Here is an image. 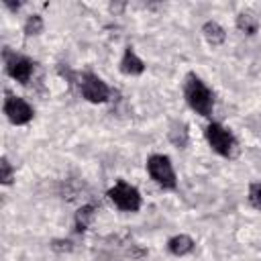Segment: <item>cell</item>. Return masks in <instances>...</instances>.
I'll return each instance as SVG.
<instances>
[{
  "mask_svg": "<svg viewBox=\"0 0 261 261\" xmlns=\"http://www.w3.org/2000/svg\"><path fill=\"white\" fill-rule=\"evenodd\" d=\"M147 171L151 175V179L163 188V190H175L177 186V177H175V169H173V163L167 155H161V153H155L147 159Z\"/></svg>",
  "mask_w": 261,
  "mask_h": 261,
  "instance_id": "obj_2",
  "label": "cell"
},
{
  "mask_svg": "<svg viewBox=\"0 0 261 261\" xmlns=\"http://www.w3.org/2000/svg\"><path fill=\"white\" fill-rule=\"evenodd\" d=\"M184 96L188 106L200 114V116H210L214 110V96L212 90L194 73H190L186 77V86H184Z\"/></svg>",
  "mask_w": 261,
  "mask_h": 261,
  "instance_id": "obj_1",
  "label": "cell"
},
{
  "mask_svg": "<svg viewBox=\"0 0 261 261\" xmlns=\"http://www.w3.org/2000/svg\"><path fill=\"white\" fill-rule=\"evenodd\" d=\"M4 114L12 124H27V122L33 120L35 110L24 98L8 94L6 100H4Z\"/></svg>",
  "mask_w": 261,
  "mask_h": 261,
  "instance_id": "obj_7",
  "label": "cell"
},
{
  "mask_svg": "<svg viewBox=\"0 0 261 261\" xmlns=\"http://www.w3.org/2000/svg\"><path fill=\"white\" fill-rule=\"evenodd\" d=\"M77 86H80L82 96L92 104H102V102H108V98H110L108 84L102 77H98L96 73H92V71H84L80 75Z\"/></svg>",
  "mask_w": 261,
  "mask_h": 261,
  "instance_id": "obj_6",
  "label": "cell"
},
{
  "mask_svg": "<svg viewBox=\"0 0 261 261\" xmlns=\"http://www.w3.org/2000/svg\"><path fill=\"white\" fill-rule=\"evenodd\" d=\"M194 245L196 243H194V239L190 234H175V237H171L167 241V251L171 255H175V257H184V255L194 251Z\"/></svg>",
  "mask_w": 261,
  "mask_h": 261,
  "instance_id": "obj_9",
  "label": "cell"
},
{
  "mask_svg": "<svg viewBox=\"0 0 261 261\" xmlns=\"http://www.w3.org/2000/svg\"><path fill=\"white\" fill-rule=\"evenodd\" d=\"M94 216H96V208H94L92 204L82 206V208L75 212V230H77V232L86 230V228L90 226V222L94 220Z\"/></svg>",
  "mask_w": 261,
  "mask_h": 261,
  "instance_id": "obj_11",
  "label": "cell"
},
{
  "mask_svg": "<svg viewBox=\"0 0 261 261\" xmlns=\"http://www.w3.org/2000/svg\"><path fill=\"white\" fill-rule=\"evenodd\" d=\"M43 18L39 14H31L27 20H24V33L31 37V35H39L43 31Z\"/></svg>",
  "mask_w": 261,
  "mask_h": 261,
  "instance_id": "obj_13",
  "label": "cell"
},
{
  "mask_svg": "<svg viewBox=\"0 0 261 261\" xmlns=\"http://www.w3.org/2000/svg\"><path fill=\"white\" fill-rule=\"evenodd\" d=\"M12 179H14V169H12L10 161L6 157H2L0 159V181L4 186H8V184H12Z\"/></svg>",
  "mask_w": 261,
  "mask_h": 261,
  "instance_id": "obj_14",
  "label": "cell"
},
{
  "mask_svg": "<svg viewBox=\"0 0 261 261\" xmlns=\"http://www.w3.org/2000/svg\"><path fill=\"white\" fill-rule=\"evenodd\" d=\"M204 137H206L210 149L214 153L222 155V157H230L237 149V141H234L232 133L228 128H224L222 124H218V122H210L204 130Z\"/></svg>",
  "mask_w": 261,
  "mask_h": 261,
  "instance_id": "obj_4",
  "label": "cell"
},
{
  "mask_svg": "<svg viewBox=\"0 0 261 261\" xmlns=\"http://www.w3.org/2000/svg\"><path fill=\"white\" fill-rule=\"evenodd\" d=\"M4 67H6V73L12 80H16L18 84H22V86L31 82L33 71H35L33 59H29L27 55L14 53L10 49H4Z\"/></svg>",
  "mask_w": 261,
  "mask_h": 261,
  "instance_id": "obj_5",
  "label": "cell"
},
{
  "mask_svg": "<svg viewBox=\"0 0 261 261\" xmlns=\"http://www.w3.org/2000/svg\"><path fill=\"white\" fill-rule=\"evenodd\" d=\"M202 35H204L206 43H208V45H212V47L222 45V43H224V39H226L224 29H222L218 22H214V20L204 22V27H202Z\"/></svg>",
  "mask_w": 261,
  "mask_h": 261,
  "instance_id": "obj_10",
  "label": "cell"
},
{
  "mask_svg": "<svg viewBox=\"0 0 261 261\" xmlns=\"http://www.w3.org/2000/svg\"><path fill=\"white\" fill-rule=\"evenodd\" d=\"M118 67H120V71H122L124 75H141V73L145 71V61H143V59L135 53V49L128 45V47L124 49L122 57H120Z\"/></svg>",
  "mask_w": 261,
  "mask_h": 261,
  "instance_id": "obj_8",
  "label": "cell"
},
{
  "mask_svg": "<svg viewBox=\"0 0 261 261\" xmlns=\"http://www.w3.org/2000/svg\"><path fill=\"white\" fill-rule=\"evenodd\" d=\"M108 198L122 212H137L141 208V194H139V190L135 186L126 184L124 179H118L108 190Z\"/></svg>",
  "mask_w": 261,
  "mask_h": 261,
  "instance_id": "obj_3",
  "label": "cell"
},
{
  "mask_svg": "<svg viewBox=\"0 0 261 261\" xmlns=\"http://www.w3.org/2000/svg\"><path fill=\"white\" fill-rule=\"evenodd\" d=\"M249 204L261 212V184L259 181H253L249 186Z\"/></svg>",
  "mask_w": 261,
  "mask_h": 261,
  "instance_id": "obj_15",
  "label": "cell"
},
{
  "mask_svg": "<svg viewBox=\"0 0 261 261\" xmlns=\"http://www.w3.org/2000/svg\"><path fill=\"white\" fill-rule=\"evenodd\" d=\"M237 29H239L241 33L255 35L257 29H259V20H257V16L251 14V12H241V14L237 16Z\"/></svg>",
  "mask_w": 261,
  "mask_h": 261,
  "instance_id": "obj_12",
  "label": "cell"
}]
</instances>
